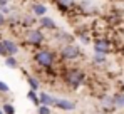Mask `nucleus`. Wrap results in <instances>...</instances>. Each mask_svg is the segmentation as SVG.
I'll list each match as a JSON object with an SVG mask.
<instances>
[{"label": "nucleus", "instance_id": "1", "mask_svg": "<svg viewBox=\"0 0 124 114\" xmlns=\"http://www.w3.org/2000/svg\"><path fill=\"white\" fill-rule=\"evenodd\" d=\"M34 62L35 65H39L40 69H50V67H55L57 64V59H59V52L50 49V47H40L34 52Z\"/></svg>", "mask_w": 124, "mask_h": 114}, {"label": "nucleus", "instance_id": "2", "mask_svg": "<svg viewBox=\"0 0 124 114\" xmlns=\"http://www.w3.org/2000/svg\"><path fill=\"white\" fill-rule=\"evenodd\" d=\"M62 79L65 82V86H69L70 89H79L85 82V71L79 65H74V67H65L64 72H62Z\"/></svg>", "mask_w": 124, "mask_h": 114}, {"label": "nucleus", "instance_id": "3", "mask_svg": "<svg viewBox=\"0 0 124 114\" xmlns=\"http://www.w3.org/2000/svg\"><path fill=\"white\" fill-rule=\"evenodd\" d=\"M22 37H23V44L25 45H30L34 49H40V47H44V44L47 42L45 32L42 29H35V27L23 29V35Z\"/></svg>", "mask_w": 124, "mask_h": 114}, {"label": "nucleus", "instance_id": "4", "mask_svg": "<svg viewBox=\"0 0 124 114\" xmlns=\"http://www.w3.org/2000/svg\"><path fill=\"white\" fill-rule=\"evenodd\" d=\"M57 52H59V59H61L62 62H76V60H79V59L84 57L82 49H81L76 42L61 45Z\"/></svg>", "mask_w": 124, "mask_h": 114}, {"label": "nucleus", "instance_id": "5", "mask_svg": "<svg viewBox=\"0 0 124 114\" xmlns=\"http://www.w3.org/2000/svg\"><path fill=\"white\" fill-rule=\"evenodd\" d=\"M72 14H76L77 17H94L99 14V7L92 0H77V5Z\"/></svg>", "mask_w": 124, "mask_h": 114}, {"label": "nucleus", "instance_id": "6", "mask_svg": "<svg viewBox=\"0 0 124 114\" xmlns=\"http://www.w3.org/2000/svg\"><path fill=\"white\" fill-rule=\"evenodd\" d=\"M92 47H94V52H101V54L107 56L114 50V42L106 35H94Z\"/></svg>", "mask_w": 124, "mask_h": 114}, {"label": "nucleus", "instance_id": "7", "mask_svg": "<svg viewBox=\"0 0 124 114\" xmlns=\"http://www.w3.org/2000/svg\"><path fill=\"white\" fill-rule=\"evenodd\" d=\"M52 40H55L57 44H72V42H76L77 39L74 35V32H69V30H65V29H57L55 32H52Z\"/></svg>", "mask_w": 124, "mask_h": 114}, {"label": "nucleus", "instance_id": "8", "mask_svg": "<svg viewBox=\"0 0 124 114\" xmlns=\"http://www.w3.org/2000/svg\"><path fill=\"white\" fill-rule=\"evenodd\" d=\"M54 7L57 8V12L62 14L64 17H67L69 14H72V10L77 5V0H52Z\"/></svg>", "mask_w": 124, "mask_h": 114}, {"label": "nucleus", "instance_id": "9", "mask_svg": "<svg viewBox=\"0 0 124 114\" xmlns=\"http://www.w3.org/2000/svg\"><path fill=\"white\" fill-rule=\"evenodd\" d=\"M102 20L106 22L107 27H117V25L124 20V12L117 10V8H112L109 14H106V15L102 17Z\"/></svg>", "mask_w": 124, "mask_h": 114}, {"label": "nucleus", "instance_id": "10", "mask_svg": "<svg viewBox=\"0 0 124 114\" xmlns=\"http://www.w3.org/2000/svg\"><path fill=\"white\" fill-rule=\"evenodd\" d=\"M39 29H42L44 32H55L57 29H59V25L55 24V20L52 19L50 15H44L39 19Z\"/></svg>", "mask_w": 124, "mask_h": 114}, {"label": "nucleus", "instance_id": "11", "mask_svg": "<svg viewBox=\"0 0 124 114\" xmlns=\"http://www.w3.org/2000/svg\"><path fill=\"white\" fill-rule=\"evenodd\" d=\"M35 25H39V17H35L32 12L22 15V20H20L22 29H32V27H35Z\"/></svg>", "mask_w": 124, "mask_h": 114}, {"label": "nucleus", "instance_id": "12", "mask_svg": "<svg viewBox=\"0 0 124 114\" xmlns=\"http://www.w3.org/2000/svg\"><path fill=\"white\" fill-rule=\"evenodd\" d=\"M54 106L61 111H74L76 109V102L69 101V99H62V97H55L54 99Z\"/></svg>", "mask_w": 124, "mask_h": 114}, {"label": "nucleus", "instance_id": "13", "mask_svg": "<svg viewBox=\"0 0 124 114\" xmlns=\"http://www.w3.org/2000/svg\"><path fill=\"white\" fill-rule=\"evenodd\" d=\"M47 5L45 3H42V2H32L30 3V12L35 15V17H44V15H47Z\"/></svg>", "mask_w": 124, "mask_h": 114}, {"label": "nucleus", "instance_id": "14", "mask_svg": "<svg viewBox=\"0 0 124 114\" xmlns=\"http://www.w3.org/2000/svg\"><path fill=\"white\" fill-rule=\"evenodd\" d=\"M5 49H7V54L8 56H17L19 54V44L14 40V39H2Z\"/></svg>", "mask_w": 124, "mask_h": 114}, {"label": "nucleus", "instance_id": "15", "mask_svg": "<svg viewBox=\"0 0 124 114\" xmlns=\"http://www.w3.org/2000/svg\"><path fill=\"white\" fill-rule=\"evenodd\" d=\"M101 104H102L104 111H116V106H114V96H101Z\"/></svg>", "mask_w": 124, "mask_h": 114}, {"label": "nucleus", "instance_id": "16", "mask_svg": "<svg viewBox=\"0 0 124 114\" xmlns=\"http://www.w3.org/2000/svg\"><path fill=\"white\" fill-rule=\"evenodd\" d=\"M39 99H40V104H44V106H54V96H50L49 92H44L42 91L40 94H39Z\"/></svg>", "mask_w": 124, "mask_h": 114}, {"label": "nucleus", "instance_id": "17", "mask_svg": "<svg viewBox=\"0 0 124 114\" xmlns=\"http://www.w3.org/2000/svg\"><path fill=\"white\" fill-rule=\"evenodd\" d=\"M92 62L96 64V65H102L107 62V56L106 54H101V52H94V56H92Z\"/></svg>", "mask_w": 124, "mask_h": 114}, {"label": "nucleus", "instance_id": "18", "mask_svg": "<svg viewBox=\"0 0 124 114\" xmlns=\"http://www.w3.org/2000/svg\"><path fill=\"white\" fill-rule=\"evenodd\" d=\"M114 106L116 109H124V92L114 94Z\"/></svg>", "mask_w": 124, "mask_h": 114}, {"label": "nucleus", "instance_id": "19", "mask_svg": "<svg viewBox=\"0 0 124 114\" xmlns=\"http://www.w3.org/2000/svg\"><path fill=\"white\" fill-rule=\"evenodd\" d=\"M27 82H29L30 89H34V91H39V89H40V81H39L37 77H34V76H27Z\"/></svg>", "mask_w": 124, "mask_h": 114}, {"label": "nucleus", "instance_id": "20", "mask_svg": "<svg viewBox=\"0 0 124 114\" xmlns=\"http://www.w3.org/2000/svg\"><path fill=\"white\" fill-rule=\"evenodd\" d=\"M27 99H29L30 102H34L35 106H40V99H39V94H37V91L30 89V91L27 92Z\"/></svg>", "mask_w": 124, "mask_h": 114}, {"label": "nucleus", "instance_id": "21", "mask_svg": "<svg viewBox=\"0 0 124 114\" xmlns=\"http://www.w3.org/2000/svg\"><path fill=\"white\" fill-rule=\"evenodd\" d=\"M5 65L10 67V69H17V67H19V60H17V57H15V56L5 57Z\"/></svg>", "mask_w": 124, "mask_h": 114}, {"label": "nucleus", "instance_id": "22", "mask_svg": "<svg viewBox=\"0 0 124 114\" xmlns=\"http://www.w3.org/2000/svg\"><path fill=\"white\" fill-rule=\"evenodd\" d=\"M2 111H3V114H15V107L12 104H3L2 106Z\"/></svg>", "mask_w": 124, "mask_h": 114}, {"label": "nucleus", "instance_id": "23", "mask_svg": "<svg viewBox=\"0 0 124 114\" xmlns=\"http://www.w3.org/2000/svg\"><path fill=\"white\" fill-rule=\"evenodd\" d=\"M37 114H52L50 106H44V104H40V106H39V109H37Z\"/></svg>", "mask_w": 124, "mask_h": 114}, {"label": "nucleus", "instance_id": "24", "mask_svg": "<svg viewBox=\"0 0 124 114\" xmlns=\"http://www.w3.org/2000/svg\"><path fill=\"white\" fill-rule=\"evenodd\" d=\"M0 12H2V14H5V15H8V14H12V12H14V7H10V5L0 7Z\"/></svg>", "mask_w": 124, "mask_h": 114}, {"label": "nucleus", "instance_id": "25", "mask_svg": "<svg viewBox=\"0 0 124 114\" xmlns=\"http://www.w3.org/2000/svg\"><path fill=\"white\" fill-rule=\"evenodd\" d=\"M0 56H2V57H8L7 49H5V45H3V42H2V39H0Z\"/></svg>", "mask_w": 124, "mask_h": 114}, {"label": "nucleus", "instance_id": "26", "mask_svg": "<svg viewBox=\"0 0 124 114\" xmlns=\"http://www.w3.org/2000/svg\"><path fill=\"white\" fill-rule=\"evenodd\" d=\"M10 91V87L3 82V81H0V92H8Z\"/></svg>", "mask_w": 124, "mask_h": 114}, {"label": "nucleus", "instance_id": "27", "mask_svg": "<svg viewBox=\"0 0 124 114\" xmlns=\"http://www.w3.org/2000/svg\"><path fill=\"white\" fill-rule=\"evenodd\" d=\"M2 25H7V15L0 12V27H2Z\"/></svg>", "mask_w": 124, "mask_h": 114}, {"label": "nucleus", "instance_id": "28", "mask_svg": "<svg viewBox=\"0 0 124 114\" xmlns=\"http://www.w3.org/2000/svg\"><path fill=\"white\" fill-rule=\"evenodd\" d=\"M12 0H0V7H5V5H10Z\"/></svg>", "mask_w": 124, "mask_h": 114}, {"label": "nucleus", "instance_id": "29", "mask_svg": "<svg viewBox=\"0 0 124 114\" xmlns=\"http://www.w3.org/2000/svg\"><path fill=\"white\" fill-rule=\"evenodd\" d=\"M119 52H121V54H123V56H124V44H123V45H121V49H119Z\"/></svg>", "mask_w": 124, "mask_h": 114}, {"label": "nucleus", "instance_id": "30", "mask_svg": "<svg viewBox=\"0 0 124 114\" xmlns=\"http://www.w3.org/2000/svg\"><path fill=\"white\" fill-rule=\"evenodd\" d=\"M0 39H2V32H0Z\"/></svg>", "mask_w": 124, "mask_h": 114}, {"label": "nucleus", "instance_id": "31", "mask_svg": "<svg viewBox=\"0 0 124 114\" xmlns=\"http://www.w3.org/2000/svg\"><path fill=\"white\" fill-rule=\"evenodd\" d=\"M0 114H3V111H0Z\"/></svg>", "mask_w": 124, "mask_h": 114}, {"label": "nucleus", "instance_id": "32", "mask_svg": "<svg viewBox=\"0 0 124 114\" xmlns=\"http://www.w3.org/2000/svg\"><path fill=\"white\" fill-rule=\"evenodd\" d=\"M123 91H124V87H123Z\"/></svg>", "mask_w": 124, "mask_h": 114}]
</instances>
